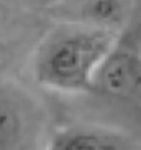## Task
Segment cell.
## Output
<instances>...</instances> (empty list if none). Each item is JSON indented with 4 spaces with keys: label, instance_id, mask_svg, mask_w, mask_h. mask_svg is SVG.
<instances>
[{
    "label": "cell",
    "instance_id": "1",
    "mask_svg": "<svg viewBox=\"0 0 141 150\" xmlns=\"http://www.w3.org/2000/svg\"><path fill=\"white\" fill-rule=\"evenodd\" d=\"M117 45V30L89 23L56 28L40 43L33 58L35 79L53 91L94 93L95 71Z\"/></svg>",
    "mask_w": 141,
    "mask_h": 150
},
{
    "label": "cell",
    "instance_id": "3",
    "mask_svg": "<svg viewBox=\"0 0 141 150\" xmlns=\"http://www.w3.org/2000/svg\"><path fill=\"white\" fill-rule=\"evenodd\" d=\"M48 147L51 150H130L135 142L125 134L103 127L77 125L57 130Z\"/></svg>",
    "mask_w": 141,
    "mask_h": 150
},
{
    "label": "cell",
    "instance_id": "4",
    "mask_svg": "<svg viewBox=\"0 0 141 150\" xmlns=\"http://www.w3.org/2000/svg\"><path fill=\"white\" fill-rule=\"evenodd\" d=\"M25 115L20 102L0 86V149H17L25 137Z\"/></svg>",
    "mask_w": 141,
    "mask_h": 150
},
{
    "label": "cell",
    "instance_id": "2",
    "mask_svg": "<svg viewBox=\"0 0 141 150\" xmlns=\"http://www.w3.org/2000/svg\"><path fill=\"white\" fill-rule=\"evenodd\" d=\"M140 88L136 56L117 45L103 58L94 78V93L112 97H126Z\"/></svg>",
    "mask_w": 141,
    "mask_h": 150
},
{
    "label": "cell",
    "instance_id": "6",
    "mask_svg": "<svg viewBox=\"0 0 141 150\" xmlns=\"http://www.w3.org/2000/svg\"><path fill=\"white\" fill-rule=\"evenodd\" d=\"M135 56H136L138 76H140V86H141V43H140V46H138V50H136V53H135Z\"/></svg>",
    "mask_w": 141,
    "mask_h": 150
},
{
    "label": "cell",
    "instance_id": "5",
    "mask_svg": "<svg viewBox=\"0 0 141 150\" xmlns=\"http://www.w3.org/2000/svg\"><path fill=\"white\" fill-rule=\"evenodd\" d=\"M80 15V23L117 30L125 20L126 5L125 0H85Z\"/></svg>",
    "mask_w": 141,
    "mask_h": 150
}]
</instances>
